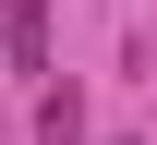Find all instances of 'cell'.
<instances>
[{
    "mask_svg": "<svg viewBox=\"0 0 157 145\" xmlns=\"http://www.w3.org/2000/svg\"><path fill=\"white\" fill-rule=\"evenodd\" d=\"M0 48H12V73L48 85V0H0Z\"/></svg>",
    "mask_w": 157,
    "mask_h": 145,
    "instance_id": "obj_1",
    "label": "cell"
},
{
    "mask_svg": "<svg viewBox=\"0 0 157 145\" xmlns=\"http://www.w3.org/2000/svg\"><path fill=\"white\" fill-rule=\"evenodd\" d=\"M36 145H85V97L48 73V97H36Z\"/></svg>",
    "mask_w": 157,
    "mask_h": 145,
    "instance_id": "obj_2",
    "label": "cell"
}]
</instances>
